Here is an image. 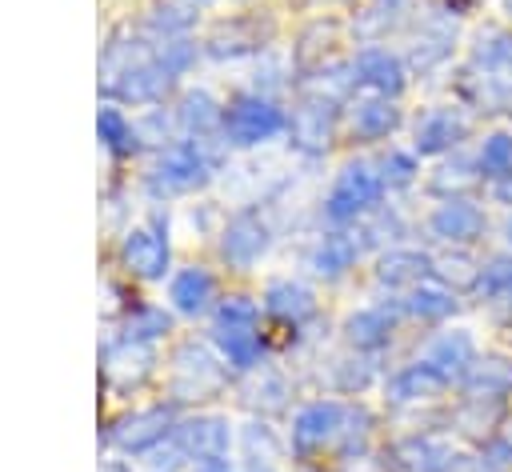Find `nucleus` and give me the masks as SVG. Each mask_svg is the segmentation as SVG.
<instances>
[{
  "instance_id": "obj_3",
  "label": "nucleus",
  "mask_w": 512,
  "mask_h": 472,
  "mask_svg": "<svg viewBox=\"0 0 512 472\" xmlns=\"http://www.w3.org/2000/svg\"><path fill=\"white\" fill-rule=\"evenodd\" d=\"M220 124H224V132H228L232 144H260V140H272L288 120L264 96H236L224 108V120Z\"/></svg>"
},
{
  "instance_id": "obj_7",
  "label": "nucleus",
  "mask_w": 512,
  "mask_h": 472,
  "mask_svg": "<svg viewBox=\"0 0 512 472\" xmlns=\"http://www.w3.org/2000/svg\"><path fill=\"white\" fill-rule=\"evenodd\" d=\"M220 252H224V260H228V264H236V268L256 264V260L268 252V228H264V220H260V216H252V212H240V216L224 228Z\"/></svg>"
},
{
  "instance_id": "obj_31",
  "label": "nucleus",
  "mask_w": 512,
  "mask_h": 472,
  "mask_svg": "<svg viewBox=\"0 0 512 472\" xmlns=\"http://www.w3.org/2000/svg\"><path fill=\"white\" fill-rule=\"evenodd\" d=\"M504 236H508V244H512V216H508V224H504Z\"/></svg>"
},
{
  "instance_id": "obj_30",
  "label": "nucleus",
  "mask_w": 512,
  "mask_h": 472,
  "mask_svg": "<svg viewBox=\"0 0 512 472\" xmlns=\"http://www.w3.org/2000/svg\"><path fill=\"white\" fill-rule=\"evenodd\" d=\"M476 468L480 472H508L512 468V440H488Z\"/></svg>"
},
{
  "instance_id": "obj_10",
  "label": "nucleus",
  "mask_w": 512,
  "mask_h": 472,
  "mask_svg": "<svg viewBox=\"0 0 512 472\" xmlns=\"http://www.w3.org/2000/svg\"><path fill=\"white\" fill-rule=\"evenodd\" d=\"M468 124L456 108H432L428 116H420L416 124V152L420 156H436V152H448L464 140Z\"/></svg>"
},
{
  "instance_id": "obj_15",
  "label": "nucleus",
  "mask_w": 512,
  "mask_h": 472,
  "mask_svg": "<svg viewBox=\"0 0 512 472\" xmlns=\"http://www.w3.org/2000/svg\"><path fill=\"white\" fill-rule=\"evenodd\" d=\"M176 444L196 460H216L228 452V424L220 416H200V420L176 428Z\"/></svg>"
},
{
  "instance_id": "obj_1",
  "label": "nucleus",
  "mask_w": 512,
  "mask_h": 472,
  "mask_svg": "<svg viewBox=\"0 0 512 472\" xmlns=\"http://www.w3.org/2000/svg\"><path fill=\"white\" fill-rule=\"evenodd\" d=\"M256 320H260V312H256V304L244 300V296H228V300L216 308V340H220L224 360H228L232 368H252V364H260L264 340H260V332H256Z\"/></svg>"
},
{
  "instance_id": "obj_8",
  "label": "nucleus",
  "mask_w": 512,
  "mask_h": 472,
  "mask_svg": "<svg viewBox=\"0 0 512 472\" xmlns=\"http://www.w3.org/2000/svg\"><path fill=\"white\" fill-rule=\"evenodd\" d=\"M352 72H356L352 80L372 88L376 96H400L404 92V64L384 48H364L352 60Z\"/></svg>"
},
{
  "instance_id": "obj_24",
  "label": "nucleus",
  "mask_w": 512,
  "mask_h": 472,
  "mask_svg": "<svg viewBox=\"0 0 512 472\" xmlns=\"http://www.w3.org/2000/svg\"><path fill=\"white\" fill-rule=\"evenodd\" d=\"M328 104H304L292 120V140L300 148H324L328 144V132H332V116L324 112Z\"/></svg>"
},
{
  "instance_id": "obj_28",
  "label": "nucleus",
  "mask_w": 512,
  "mask_h": 472,
  "mask_svg": "<svg viewBox=\"0 0 512 472\" xmlns=\"http://www.w3.org/2000/svg\"><path fill=\"white\" fill-rule=\"evenodd\" d=\"M100 136H104V144H108L112 152H132V148H136L132 124H128L116 108H104V112H100Z\"/></svg>"
},
{
  "instance_id": "obj_16",
  "label": "nucleus",
  "mask_w": 512,
  "mask_h": 472,
  "mask_svg": "<svg viewBox=\"0 0 512 472\" xmlns=\"http://www.w3.org/2000/svg\"><path fill=\"white\" fill-rule=\"evenodd\" d=\"M400 124V108L388 96H368L352 108V136L356 140H384Z\"/></svg>"
},
{
  "instance_id": "obj_21",
  "label": "nucleus",
  "mask_w": 512,
  "mask_h": 472,
  "mask_svg": "<svg viewBox=\"0 0 512 472\" xmlns=\"http://www.w3.org/2000/svg\"><path fill=\"white\" fill-rule=\"evenodd\" d=\"M348 340L356 348H384L392 340V316L384 308H364L356 316H348Z\"/></svg>"
},
{
  "instance_id": "obj_23",
  "label": "nucleus",
  "mask_w": 512,
  "mask_h": 472,
  "mask_svg": "<svg viewBox=\"0 0 512 472\" xmlns=\"http://www.w3.org/2000/svg\"><path fill=\"white\" fill-rule=\"evenodd\" d=\"M476 68H484L492 80L512 76V36L508 32H484L476 40Z\"/></svg>"
},
{
  "instance_id": "obj_4",
  "label": "nucleus",
  "mask_w": 512,
  "mask_h": 472,
  "mask_svg": "<svg viewBox=\"0 0 512 472\" xmlns=\"http://www.w3.org/2000/svg\"><path fill=\"white\" fill-rule=\"evenodd\" d=\"M392 456H396V464H400L404 472H456V468H460V452H456L448 440L428 436V432L400 440V444L392 448Z\"/></svg>"
},
{
  "instance_id": "obj_20",
  "label": "nucleus",
  "mask_w": 512,
  "mask_h": 472,
  "mask_svg": "<svg viewBox=\"0 0 512 472\" xmlns=\"http://www.w3.org/2000/svg\"><path fill=\"white\" fill-rule=\"evenodd\" d=\"M356 252H360V244H356L352 236L332 232V236H324V240L316 244V252H312V268H316L320 276L336 280V276H344V272L356 264Z\"/></svg>"
},
{
  "instance_id": "obj_5",
  "label": "nucleus",
  "mask_w": 512,
  "mask_h": 472,
  "mask_svg": "<svg viewBox=\"0 0 512 472\" xmlns=\"http://www.w3.org/2000/svg\"><path fill=\"white\" fill-rule=\"evenodd\" d=\"M340 424H344V408L336 400H316V404L296 412V420H292V448L296 452H316V448H324V440H332L340 432Z\"/></svg>"
},
{
  "instance_id": "obj_25",
  "label": "nucleus",
  "mask_w": 512,
  "mask_h": 472,
  "mask_svg": "<svg viewBox=\"0 0 512 472\" xmlns=\"http://www.w3.org/2000/svg\"><path fill=\"white\" fill-rule=\"evenodd\" d=\"M476 168L484 180H504L512 176V136L508 132H492L480 152H476Z\"/></svg>"
},
{
  "instance_id": "obj_9",
  "label": "nucleus",
  "mask_w": 512,
  "mask_h": 472,
  "mask_svg": "<svg viewBox=\"0 0 512 472\" xmlns=\"http://www.w3.org/2000/svg\"><path fill=\"white\" fill-rule=\"evenodd\" d=\"M420 360H428L448 384H452V380H464V372L476 364V340H472L464 328H452V332L436 336Z\"/></svg>"
},
{
  "instance_id": "obj_27",
  "label": "nucleus",
  "mask_w": 512,
  "mask_h": 472,
  "mask_svg": "<svg viewBox=\"0 0 512 472\" xmlns=\"http://www.w3.org/2000/svg\"><path fill=\"white\" fill-rule=\"evenodd\" d=\"M216 120H224V112L216 108V100H212L208 92H192V96H184V104H180V124H184V128L204 132V128H212Z\"/></svg>"
},
{
  "instance_id": "obj_18",
  "label": "nucleus",
  "mask_w": 512,
  "mask_h": 472,
  "mask_svg": "<svg viewBox=\"0 0 512 472\" xmlns=\"http://www.w3.org/2000/svg\"><path fill=\"white\" fill-rule=\"evenodd\" d=\"M428 268H432V260H428L424 252L392 248L388 256H380L376 276H380V284H388V288H400V284H412V288H416V284L428 276Z\"/></svg>"
},
{
  "instance_id": "obj_17",
  "label": "nucleus",
  "mask_w": 512,
  "mask_h": 472,
  "mask_svg": "<svg viewBox=\"0 0 512 472\" xmlns=\"http://www.w3.org/2000/svg\"><path fill=\"white\" fill-rule=\"evenodd\" d=\"M264 308H268L276 320H284V324H300V320H308V316L316 312V300H312V292H308L304 284H296V280H276V284H268V292H264Z\"/></svg>"
},
{
  "instance_id": "obj_26",
  "label": "nucleus",
  "mask_w": 512,
  "mask_h": 472,
  "mask_svg": "<svg viewBox=\"0 0 512 472\" xmlns=\"http://www.w3.org/2000/svg\"><path fill=\"white\" fill-rule=\"evenodd\" d=\"M476 288L484 292V296H512V252H504V256H492L480 272H476Z\"/></svg>"
},
{
  "instance_id": "obj_29",
  "label": "nucleus",
  "mask_w": 512,
  "mask_h": 472,
  "mask_svg": "<svg viewBox=\"0 0 512 472\" xmlns=\"http://www.w3.org/2000/svg\"><path fill=\"white\" fill-rule=\"evenodd\" d=\"M416 176V156L412 152H388L384 160H380V180L384 184H408Z\"/></svg>"
},
{
  "instance_id": "obj_12",
  "label": "nucleus",
  "mask_w": 512,
  "mask_h": 472,
  "mask_svg": "<svg viewBox=\"0 0 512 472\" xmlns=\"http://www.w3.org/2000/svg\"><path fill=\"white\" fill-rule=\"evenodd\" d=\"M120 256H124L128 272H136V276H144V280H156V276H164V268H168V240H164L160 232L136 228V232H128Z\"/></svg>"
},
{
  "instance_id": "obj_22",
  "label": "nucleus",
  "mask_w": 512,
  "mask_h": 472,
  "mask_svg": "<svg viewBox=\"0 0 512 472\" xmlns=\"http://www.w3.org/2000/svg\"><path fill=\"white\" fill-rule=\"evenodd\" d=\"M404 308L416 316V320H444L456 312V292H448L444 284H416L404 300Z\"/></svg>"
},
{
  "instance_id": "obj_14",
  "label": "nucleus",
  "mask_w": 512,
  "mask_h": 472,
  "mask_svg": "<svg viewBox=\"0 0 512 472\" xmlns=\"http://www.w3.org/2000/svg\"><path fill=\"white\" fill-rule=\"evenodd\" d=\"M448 388V380L428 364V360H416L408 368H400L392 380H388V400L396 404H412V400H432Z\"/></svg>"
},
{
  "instance_id": "obj_6",
  "label": "nucleus",
  "mask_w": 512,
  "mask_h": 472,
  "mask_svg": "<svg viewBox=\"0 0 512 472\" xmlns=\"http://www.w3.org/2000/svg\"><path fill=\"white\" fill-rule=\"evenodd\" d=\"M428 228H432V236H440L444 244H472V240L484 232V212H480L472 200L448 196V200L428 216Z\"/></svg>"
},
{
  "instance_id": "obj_19",
  "label": "nucleus",
  "mask_w": 512,
  "mask_h": 472,
  "mask_svg": "<svg viewBox=\"0 0 512 472\" xmlns=\"http://www.w3.org/2000/svg\"><path fill=\"white\" fill-rule=\"evenodd\" d=\"M212 276L204 272V268H184V272H176L172 276V288H168V296H172V304L180 308V312H188V316H196V312H204L208 308V300H212Z\"/></svg>"
},
{
  "instance_id": "obj_11",
  "label": "nucleus",
  "mask_w": 512,
  "mask_h": 472,
  "mask_svg": "<svg viewBox=\"0 0 512 472\" xmlns=\"http://www.w3.org/2000/svg\"><path fill=\"white\" fill-rule=\"evenodd\" d=\"M204 180H208V160H204V152H200L196 144L172 148V152L160 160V168H156V184H160L164 192H188V188H196V184H204Z\"/></svg>"
},
{
  "instance_id": "obj_13",
  "label": "nucleus",
  "mask_w": 512,
  "mask_h": 472,
  "mask_svg": "<svg viewBox=\"0 0 512 472\" xmlns=\"http://www.w3.org/2000/svg\"><path fill=\"white\" fill-rule=\"evenodd\" d=\"M464 392L468 400H504L512 392V360L504 356H484L464 372Z\"/></svg>"
},
{
  "instance_id": "obj_32",
  "label": "nucleus",
  "mask_w": 512,
  "mask_h": 472,
  "mask_svg": "<svg viewBox=\"0 0 512 472\" xmlns=\"http://www.w3.org/2000/svg\"><path fill=\"white\" fill-rule=\"evenodd\" d=\"M504 8H508V16H512V0H504Z\"/></svg>"
},
{
  "instance_id": "obj_2",
  "label": "nucleus",
  "mask_w": 512,
  "mask_h": 472,
  "mask_svg": "<svg viewBox=\"0 0 512 472\" xmlns=\"http://www.w3.org/2000/svg\"><path fill=\"white\" fill-rule=\"evenodd\" d=\"M380 192H384L380 172H372L368 164H348V168L336 176V184H332V192H328V200H324V216L336 220V224L356 220L360 212L376 208Z\"/></svg>"
}]
</instances>
